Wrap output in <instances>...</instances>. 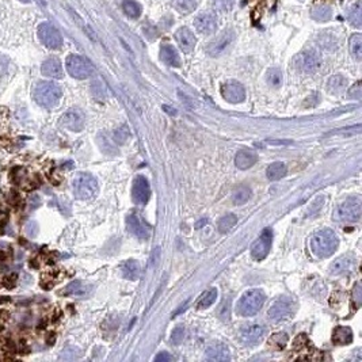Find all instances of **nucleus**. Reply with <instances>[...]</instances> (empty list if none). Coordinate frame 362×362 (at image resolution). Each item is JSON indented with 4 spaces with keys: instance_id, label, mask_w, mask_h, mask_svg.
I'll return each mask as SVG.
<instances>
[{
    "instance_id": "nucleus-1",
    "label": "nucleus",
    "mask_w": 362,
    "mask_h": 362,
    "mask_svg": "<svg viewBox=\"0 0 362 362\" xmlns=\"http://www.w3.org/2000/svg\"><path fill=\"white\" fill-rule=\"evenodd\" d=\"M339 245V239L334 231L322 230L315 232L310 239L311 251L319 259H324L337 251Z\"/></svg>"
},
{
    "instance_id": "nucleus-2",
    "label": "nucleus",
    "mask_w": 362,
    "mask_h": 362,
    "mask_svg": "<svg viewBox=\"0 0 362 362\" xmlns=\"http://www.w3.org/2000/svg\"><path fill=\"white\" fill-rule=\"evenodd\" d=\"M33 97L40 106L46 109H53L59 105L63 97V90L54 81H40L34 87Z\"/></svg>"
},
{
    "instance_id": "nucleus-3",
    "label": "nucleus",
    "mask_w": 362,
    "mask_h": 362,
    "mask_svg": "<svg viewBox=\"0 0 362 362\" xmlns=\"http://www.w3.org/2000/svg\"><path fill=\"white\" fill-rule=\"evenodd\" d=\"M72 189L75 197L83 200V201H89L98 196L99 185L91 174L79 173L73 178Z\"/></svg>"
},
{
    "instance_id": "nucleus-4",
    "label": "nucleus",
    "mask_w": 362,
    "mask_h": 362,
    "mask_svg": "<svg viewBox=\"0 0 362 362\" xmlns=\"http://www.w3.org/2000/svg\"><path fill=\"white\" fill-rule=\"evenodd\" d=\"M266 300V294L261 289L247 290L236 304V312L240 316H254L257 315L263 307Z\"/></svg>"
},
{
    "instance_id": "nucleus-5",
    "label": "nucleus",
    "mask_w": 362,
    "mask_h": 362,
    "mask_svg": "<svg viewBox=\"0 0 362 362\" xmlns=\"http://www.w3.org/2000/svg\"><path fill=\"white\" fill-rule=\"evenodd\" d=\"M362 214V204L359 197H350L335 208L334 210V221L337 222H357L359 221Z\"/></svg>"
},
{
    "instance_id": "nucleus-6",
    "label": "nucleus",
    "mask_w": 362,
    "mask_h": 362,
    "mask_svg": "<svg viewBox=\"0 0 362 362\" xmlns=\"http://www.w3.org/2000/svg\"><path fill=\"white\" fill-rule=\"evenodd\" d=\"M296 312V302L290 297L278 298L277 301L273 302V305L269 308L267 312V318L274 323H282L288 322L294 316Z\"/></svg>"
},
{
    "instance_id": "nucleus-7",
    "label": "nucleus",
    "mask_w": 362,
    "mask_h": 362,
    "mask_svg": "<svg viewBox=\"0 0 362 362\" xmlns=\"http://www.w3.org/2000/svg\"><path fill=\"white\" fill-rule=\"evenodd\" d=\"M67 71L72 77L83 80L91 76L93 73V65L86 57L79 56V54H69L65 61Z\"/></svg>"
},
{
    "instance_id": "nucleus-8",
    "label": "nucleus",
    "mask_w": 362,
    "mask_h": 362,
    "mask_svg": "<svg viewBox=\"0 0 362 362\" xmlns=\"http://www.w3.org/2000/svg\"><path fill=\"white\" fill-rule=\"evenodd\" d=\"M38 38L49 49H60L63 46V36L56 26L49 22H44L38 26Z\"/></svg>"
},
{
    "instance_id": "nucleus-9",
    "label": "nucleus",
    "mask_w": 362,
    "mask_h": 362,
    "mask_svg": "<svg viewBox=\"0 0 362 362\" xmlns=\"http://www.w3.org/2000/svg\"><path fill=\"white\" fill-rule=\"evenodd\" d=\"M271 241H273V232L266 228L262 231L261 236L254 241L251 247V255L255 261H262L267 257L270 248H271Z\"/></svg>"
},
{
    "instance_id": "nucleus-10",
    "label": "nucleus",
    "mask_w": 362,
    "mask_h": 362,
    "mask_svg": "<svg viewBox=\"0 0 362 362\" xmlns=\"http://www.w3.org/2000/svg\"><path fill=\"white\" fill-rule=\"evenodd\" d=\"M235 40V32L234 30H226L222 32L220 36L213 40L212 42H209V45L206 46V52L208 54L212 57H217L220 54L226 52L227 49L230 48L232 42Z\"/></svg>"
},
{
    "instance_id": "nucleus-11",
    "label": "nucleus",
    "mask_w": 362,
    "mask_h": 362,
    "mask_svg": "<svg viewBox=\"0 0 362 362\" xmlns=\"http://www.w3.org/2000/svg\"><path fill=\"white\" fill-rule=\"evenodd\" d=\"M128 230L132 235H134L138 239H148L151 236L152 228L148 222L145 221L143 216L138 213H130L126 218Z\"/></svg>"
},
{
    "instance_id": "nucleus-12",
    "label": "nucleus",
    "mask_w": 362,
    "mask_h": 362,
    "mask_svg": "<svg viewBox=\"0 0 362 362\" xmlns=\"http://www.w3.org/2000/svg\"><path fill=\"white\" fill-rule=\"evenodd\" d=\"M60 124L72 132H80L81 129L85 128L86 116L80 109L73 107L63 114V117L60 118Z\"/></svg>"
},
{
    "instance_id": "nucleus-13",
    "label": "nucleus",
    "mask_w": 362,
    "mask_h": 362,
    "mask_svg": "<svg viewBox=\"0 0 362 362\" xmlns=\"http://www.w3.org/2000/svg\"><path fill=\"white\" fill-rule=\"evenodd\" d=\"M221 95L227 102L230 103H240L245 99V91L244 87L236 80L226 81L221 86Z\"/></svg>"
},
{
    "instance_id": "nucleus-14",
    "label": "nucleus",
    "mask_w": 362,
    "mask_h": 362,
    "mask_svg": "<svg viewBox=\"0 0 362 362\" xmlns=\"http://www.w3.org/2000/svg\"><path fill=\"white\" fill-rule=\"evenodd\" d=\"M133 201L138 205H145L151 197V186L148 179L143 175H137L133 182Z\"/></svg>"
},
{
    "instance_id": "nucleus-15",
    "label": "nucleus",
    "mask_w": 362,
    "mask_h": 362,
    "mask_svg": "<svg viewBox=\"0 0 362 362\" xmlns=\"http://www.w3.org/2000/svg\"><path fill=\"white\" fill-rule=\"evenodd\" d=\"M265 335V328L259 324H249V326L243 327L240 330V342L247 345V346H255L261 342L262 338Z\"/></svg>"
},
{
    "instance_id": "nucleus-16",
    "label": "nucleus",
    "mask_w": 362,
    "mask_h": 362,
    "mask_svg": "<svg viewBox=\"0 0 362 362\" xmlns=\"http://www.w3.org/2000/svg\"><path fill=\"white\" fill-rule=\"evenodd\" d=\"M355 257L351 254H345L342 257L337 258L332 263H331L330 271L331 275H342L345 273H349L350 270L354 269L355 266Z\"/></svg>"
},
{
    "instance_id": "nucleus-17",
    "label": "nucleus",
    "mask_w": 362,
    "mask_h": 362,
    "mask_svg": "<svg viewBox=\"0 0 362 362\" xmlns=\"http://www.w3.org/2000/svg\"><path fill=\"white\" fill-rule=\"evenodd\" d=\"M205 358L214 362H227L231 359L230 347L226 343L216 342L210 345L205 351Z\"/></svg>"
},
{
    "instance_id": "nucleus-18",
    "label": "nucleus",
    "mask_w": 362,
    "mask_h": 362,
    "mask_svg": "<svg viewBox=\"0 0 362 362\" xmlns=\"http://www.w3.org/2000/svg\"><path fill=\"white\" fill-rule=\"evenodd\" d=\"M298 67L307 73L316 72L320 67V57L314 50H308V52H302L297 59Z\"/></svg>"
},
{
    "instance_id": "nucleus-19",
    "label": "nucleus",
    "mask_w": 362,
    "mask_h": 362,
    "mask_svg": "<svg viewBox=\"0 0 362 362\" xmlns=\"http://www.w3.org/2000/svg\"><path fill=\"white\" fill-rule=\"evenodd\" d=\"M196 29L202 34H210L217 30V18L212 12H204L194 20Z\"/></svg>"
},
{
    "instance_id": "nucleus-20",
    "label": "nucleus",
    "mask_w": 362,
    "mask_h": 362,
    "mask_svg": "<svg viewBox=\"0 0 362 362\" xmlns=\"http://www.w3.org/2000/svg\"><path fill=\"white\" fill-rule=\"evenodd\" d=\"M175 38L178 41L179 48L182 49L183 53H191L194 46H196V37L191 33V30L187 27L178 29V32L175 33Z\"/></svg>"
},
{
    "instance_id": "nucleus-21",
    "label": "nucleus",
    "mask_w": 362,
    "mask_h": 362,
    "mask_svg": "<svg viewBox=\"0 0 362 362\" xmlns=\"http://www.w3.org/2000/svg\"><path fill=\"white\" fill-rule=\"evenodd\" d=\"M41 72L44 76L52 77V79H61L64 76L63 65H61V61L57 57H50L48 60H45L42 67H41Z\"/></svg>"
},
{
    "instance_id": "nucleus-22",
    "label": "nucleus",
    "mask_w": 362,
    "mask_h": 362,
    "mask_svg": "<svg viewBox=\"0 0 362 362\" xmlns=\"http://www.w3.org/2000/svg\"><path fill=\"white\" fill-rule=\"evenodd\" d=\"M160 59L164 64L178 68L181 67V59L178 54L177 49L174 48L173 45L170 44H163L160 48Z\"/></svg>"
},
{
    "instance_id": "nucleus-23",
    "label": "nucleus",
    "mask_w": 362,
    "mask_h": 362,
    "mask_svg": "<svg viewBox=\"0 0 362 362\" xmlns=\"http://www.w3.org/2000/svg\"><path fill=\"white\" fill-rule=\"evenodd\" d=\"M353 341V331L349 327H337L332 332V343L337 346H346Z\"/></svg>"
},
{
    "instance_id": "nucleus-24",
    "label": "nucleus",
    "mask_w": 362,
    "mask_h": 362,
    "mask_svg": "<svg viewBox=\"0 0 362 362\" xmlns=\"http://www.w3.org/2000/svg\"><path fill=\"white\" fill-rule=\"evenodd\" d=\"M258 161V156L249 151H239L235 156V164L240 170H248Z\"/></svg>"
},
{
    "instance_id": "nucleus-25",
    "label": "nucleus",
    "mask_w": 362,
    "mask_h": 362,
    "mask_svg": "<svg viewBox=\"0 0 362 362\" xmlns=\"http://www.w3.org/2000/svg\"><path fill=\"white\" fill-rule=\"evenodd\" d=\"M90 292H91V286L90 285H86L85 282L81 281H73L63 290V294L77 296V297H87Z\"/></svg>"
},
{
    "instance_id": "nucleus-26",
    "label": "nucleus",
    "mask_w": 362,
    "mask_h": 362,
    "mask_svg": "<svg viewBox=\"0 0 362 362\" xmlns=\"http://www.w3.org/2000/svg\"><path fill=\"white\" fill-rule=\"evenodd\" d=\"M121 271H122V275H124L126 280L136 281V280H138V277H140L141 267L140 265H138V262L133 261V259H129V261L122 263V266H121Z\"/></svg>"
},
{
    "instance_id": "nucleus-27",
    "label": "nucleus",
    "mask_w": 362,
    "mask_h": 362,
    "mask_svg": "<svg viewBox=\"0 0 362 362\" xmlns=\"http://www.w3.org/2000/svg\"><path fill=\"white\" fill-rule=\"evenodd\" d=\"M266 175L270 181H280L286 175V165L282 161H275L267 167Z\"/></svg>"
},
{
    "instance_id": "nucleus-28",
    "label": "nucleus",
    "mask_w": 362,
    "mask_h": 362,
    "mask_svg": "<svg viewBox=\"0 0 362 362\" xmlns=\"http://www.w3.org/2000/svg\"><path fill=\"white\" fill-rule=\"evenodd\" d=\"M347 80L346 77L342 75H334L332 77H330V80L327 83L328 91L332 94H341L343 90L346 89Z\"/></svg>"
},
{
    "instance_id": "nucleus-29",
    "label": "nucleus",
    "mask_w": 362,
    "mask_h": 362,
    "mask_svg": "<svg viewBox=\"0 0 362 362\" xmlns=\"http://www.w3.org/2000/svg\"><path fill=\"white\" fill-rule=\"evenodd\" d=\"M201 0H173L174 7L181 14H190L198 7Z\"/></svg>"
},
{
    "instance_id": "nucleus-30",
    "label": "nucleus",
    "mask_w": 362,
    "mask_h": 362,
    "mask_svg": "<svg viewBox=\"0 0 362 362\" xmlns=\"http://www.w3.org/2000/svg\"><path fill=\"white\" fill-rule=\"evenodd\" d=\"M236 224H238V217H236L235 214L230 213V214H226V216H222V217L218 220L217 228L221 234H227V232H230Z\"/></svg>"
},
{
    "instance_id": "nucleus-31",
    "label": "nucleus",
    "mask_w": 362,
    "mask_h": 362,
    "mask_svg": "<svg viewBox=\"0 0 362 362\" xmlns=\"http://www.w3.org/2000/svg\"><path fill=\"white\" fill-rule=\"evenodd\" d=\"M122 8H124V12L129 18L132 19H137L138 16L141 15V6L134 0H124L122 2Z\"/></svg>"
},
{
    "instance_id": "nucleus-32",
    "label": "nucleus",
    "mask_w": 362,
    "mask_h": 362,
    "mask_svg": "<svg viewBox=\"0 0 362 362\" xmlns=\"http://www.w3.org/2000/svg\"><path fill=\"white\" fill-rule=\"evenodd\" d=\"M361 12H362V8H361V2L359 0H357L354 4H351V7L349 8V11H347V16H349V20H350L351 24H354L355 27H359L361 26Z\"/></svg>"
},
{
    "instance_id": "nucleus-33",
    "label": "nucleus",
    "mask_w": 362,
    "mask_h": 362,
    "mask_svg": "<svg viewBox=\"0 0 362 362\" xmlns=\"http://www.w3.org/2000/svg\"><path fill=\"white\" fill-rule=\"evenodd\" d=\"M251 198V189L247 186L243 187H238L232 194V200H234L235 205H243Z\"/></svg>"
},
{
    "instance_id": "nucleus-34",
    "label": "nucleus",
    "mask_w": 362,
    "mask_h": 362,
    "mask_svg": "<svg viewBox=\"0 0 362 362\" xmlns=\"http://www.w3.org/2000/svg\"><path fill=\"white\" fill-rule=\"evenodd\" d=\"M350 52L355 60L362 59V36L359 33L353 34L350 38Z\"/></svg>"
},
{
    "instance_id": "nucleus-35",
    "label": "nucleus",
    "mask_w": 362,
    "mask_h": 362,
    "mask_svg": "<svg viewBox=\"0 0 362 362\" xmlns=\"http://www.w3.org/2000/svg\"><path fill=\"white\" fill-rule=\"evenodd\" d=\"M312 16L319 22H327L332 18V10L328 6H318L312 10Z\"/></svg>"
},
{
    "instance_id": "nucleus-36",
    "label": "nucleus",
    "mask_w": 362,
    "mask_h": 362,
    "mask_svg": "<svg viewBox=\"0 0 362 362\" xmlns=\"http://www.w3.org/2000/svg\"><path fill=\"white\" fill-rule=\"evenodd\" d=\"M216 298H217V289H216V288H212V289L206 290L205 293L202 294L201 298H200V301H198L197 307L198 308H201V310L208 308V307H210L214 301H216Z\"/></svg>"
},
{
    "instance_id": "nucleus-37",
    "label": "nucleus",
    "mask_w": 362,
    "mask_h": 362,
    "mask_svg": "<svg viewBox=\"0 0 362 362\" xmlns=\"http://www.w3.org/2000/svg\"><path fill=\"white\" fill-rule=\"evenodd\" d=\"M286 343H288V334H285V332H277V334H273L269 338L270 346L278 349V350H282L286 346Z\"/></svg>"
},
{
    "instance_id": "nucleus-38",
    "label": "nucleus",
    "mask_w": 362,
    "mask_h": 362,
    "mask_svg": "<svg viewBox=\"0 0 362 362\" xmlns=\"http://www.w3.org/2000/svg\"><path fill=\"white\" fill-rule=\"evenodd\" d=\"M266 79H267V83L273 87H280L282 85V73L280 69L277 68H271L267 71L266 73Z\"/></svg>"
},
{
    "instance_id": "nucleus-39",
    "label": "nucleus",
    "mask_w": 362,
    "mask_h": 362,
    "mask_svg": "<svg viewBox=\"0 0 362 362\" xmlns=\"http://www.w3.org/2000/svg\"><path fill=\"white\" fill-rule=\"evenodd\" d=\"M114 141L117 143V144H125L126 141L130 138V130H129V128L126 126V125H122V126H120V128L114 132Z\"/></svg>"
},
{
    "instance_id": "nucleus-40",
    "label": "nucleus",
    "mask_w": 362,
    "mask_h": 362,
    "mask_svg": "<svg viewBox=\"0 0 362 362\" xmlns=\"http://www.w3.org/2000/svg\"><path fill=\"white\" fill-rule=\"evenodd\" d=\"M361 124H357L354 126H347V128L343 129H337V130H332L331 134H335V133H339V134H343V136H354V134H359L361 133Z\"/></svg>"
},
{
    "instance_id": "nucleus-41",
    "label": "nucleus",
    "mask_w": 362,
    "mask_h": 362,
    "mask_svg": "<svg viewBox=\"0 0 362 362\" xmlns=\"http://www.w3.org/2000/svg\"><path fill=\"white\" fill-rule=\"evenodd\" d=\"M185 335H186L185 327L183 326L177 327V328L173 331V334H171V343H173V345H179V343H182V341L185 339Z\"/></svg>"
},
{
    "instance_id": "nucleus-42",
    "label": "nucleus",
    "mask_w": 362,
    "mask_h": 362,
    "mask_svg": "<svg viewBox=\"0 0 362 362\" xmlns=\"http://www.w3.org/2000/svg\"><path fill=\"white\" fill-rule=\"evenodd\" d=\"M214 7L220 10V11H230L232 6H234V0H213Z\"/></svg>"
},
{
    "instance_id": "nucleus-43",
    "label": "nucleus",
    "mask_w": 362,
    "mask_h": 362,
    "mask_svg": "<svg viewBox=\"0 0 362 362\" xmlns=\"http://www.w3.org/2000/svg\"><path fill=\"white\" fill-rule=\"evenodd\" d=\"M349 98H351V99H361L362 97V90H361V81H357L353 87L350 89V91H349Z\"/></svg>"
},
{
    "instance_id": "nucleus-44",
    "label": "nucleus",
    "mask_w": 362,
    "mask_h": 362,
    "mask_svg": "<svg viewBox=\"0 0 362 362\" xmlns=\"http://www.w3.org/2000/svg\"><path fill=\"white\" fill-rule=\"evenodd\" d=\"M10 65H11L10 59L7 56H4V54H0V76H4L8 72Z\"/></svg>"
},
{
    "instance_id": "nucleus-45",
    "label": "nucleus",
    "mask_w": 362,
    "mask_h": 362,
    "mask_svg": "<svg viewBox=\"0 0 362 362\" xmlns=\"http://www.w3.org/2000/svg\"><path fill=\"white\" fill-rule=\"evenodd\" d=\"M353 296H354V300H355V302H357V305H359V304H361V300H362L361 284H359V282H357V284H355L354 289H353Z\"/></svg>"
},
{
    "instance_id": "nucleus-46",
    "label": "nucleus",
    "mask_w": 362,
    "mask_h": 362,
    "mask_svg": "<svg viewBox=\"0 0 362 362\" xmlns=\"http://www.w3.org/2000/svg\"><path fill=\"white\" fill-rule=\"evenodd\" d=\"M323 197H316L315 198V201H314V204L311 205V208L308 210H312L314 213H316V212H319V209L322 208V205H323Z\"/></svg>"
},
{
    "instance_id": "nucleus-47",
    "label": "nucleus",
    "mask_w": 362,
    "mask_h": 362,
    "mask_svg": "<svg viewBox=\"0 0 362 362\" xmlns=\"http://www.w3.org/2000/svg\"><path fill=\"white\" fill-rule=\"evenodd\" d=\"M173 359V357L167 353V351H161V353H159V354L155 357V361L156 362H167V361H171Z\"/></svg>"
},
{
    "instance_id": "nucleus-48",
    "label": "nucleus",
    "mask_w": 362,
    "mask_h": 362,
    "mask_svg": "<svg viewBox=\"0 0 362 362\" xmlns=\"http://www.w3.org/2000/svg\"><path fill=\"white\" fill-rule=\"evenodd\" d=\"M189 304H190V300H187V301H185L183 304H182L181 307H179V310H177L173 314V318H175V316H178V315H181V314H183L186 311V308L189 307Z\"/></svg>"
},
{
    "instance_id": "nucleus-49",
    "label": "nucleus",
    "mask_w": 362,
    "mask_h": 362,
    "mask_svg": "<svg viewBox=\"0 0 362 362\" xmlns=\"http://www.w3.org/2000/svg\"><path fill=\"white\" fill-rule=\"evenodd\" d=\"M163 110H164V112H169V114H170V116H175V114H177V110H175V109H173V107H170V106H163Z\"/></svg>"
},
{
    "instance_id": "nucleus-50",
    "label": "nucleus",
    "mask_w": 362,
    "mask_h": 362,
    "mask_svg": "<svg viewBox=\"0 0 362 362\" xmlns=\"http://www.w3.org/2000/svg\"><path fill=\"white\" fill-rule=\"evenodd\" d=\"M206 224H208V220H206V218H202V220H200V221L196 224V228H197V230L198 228H202V227L206 226Z\"/></svg>"
},
{
    "instance_id": "nucleus-51",
    "label": "nucleus",
    "mask_w": 362,
    "mask_h": 362,
    "mask_svg": "<svg viewBox=\"0 0 362 362\" xmlns=\"http://www.w3.org/2000/svg\"><path fill=\"white\" fill-rule=\"evenodd\" d=\"M270 144H288V143H290V141H278V140H275V141H269Z\"/></svg>"
},
{
    "instance_id": "nucleus-52",
    "label": "nucleus",
    "mask_w": 362,
    "mask_h": 362,
    "mask_svg": "<svg viewBox=\"0 0 362 362\" xmlns=\"http://www.w3.org/2000/svg\"><path fill=\"white\" fill-rule=\"evenodd\" d=\"M20 2H24V3H29L30 0H20Z\"/></svg>"
}]
</instances>
